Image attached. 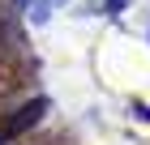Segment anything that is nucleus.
Segmentation results:
<instances>
[{
  "instance_id": "1",
  "label": "nucleus",
  "mask_w": 150,
  "mask_h": 145,
  "mask_svg": "<svg viewBox=\"0 0 150 145\" xmlns=\"http://www.w3.org/2000/svg\"><path fill=\"white\" fill-rule=\"evenodd\" d=\"M39 115H43V98H39V102H26V107H17V115H4V120H0V141H9V137L26 132Z\"/></svg>"
}]
</instances>
